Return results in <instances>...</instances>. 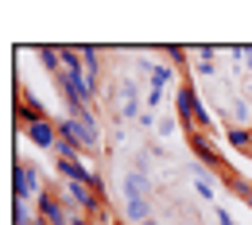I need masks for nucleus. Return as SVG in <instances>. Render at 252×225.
<instances>
[{"instance_id":"0eeeda50","label":"nucleus","mask_w":252,"mask_h":225,"mask_svg":"<svg viewBox=\"0 0 252 225\" xmlns=\"http://www.w3.org/2000/svg\"><path fill=\"white\" fill-rule=\"evenodd\" d=\"M16 117H20V125H24V129H32L35 121H47V113H43V109H39V105L32 101V94H28V90H20V101H16Z\"/></svg>"},{"instance_id":"1a4fd4ad","label":"nucleus","mask_w":252,"mask_h":225,"mask_svg":"<svg viewBox=\"0 0 252 225\" xmlns=\"http://www.w3.org/2000/svg\"><path fill=\"white\" fill-rule=\"evenodd\" d=\"M121 117L125 121L140 117V90L136 86H121Z\"/></svg>"},{"instance_id":"f03ea898","label":"nucleus","mask_w":252,"mask_h":225,"mask_svg":"<svg viewBox=\"0 0 252 225\" xmlns=\"http://www.w3.org/2000/svg\"><path fill=\"white\" fill-rule=\"evenodd\" d=\"M78 210L74 206H66L59 194H51V191H43L39 198H35V218L43 225H70V218H74Z\"/></svg>"},{"instance_id":"4468645a","label":"nucleus","mask_w":252,"mask_h":225,"mask_svg":"<svg viewBox=\"0 0 252 225\" xmlns=\"http://www.w3.org/2000/svg\"><path fill=\"white\" fill-rule=\"evenodd\" d=\"M82 51H86V47H63V70H86Z\"/></svg>"},{"instance_id":"6e6552de","label":"nucleus","mask_w":252,"mask_h":225,"mask_svg":"<svg viewBox=\"0 0 252 225\" xmlns=\"http://www.w3.org/2000/svg\"><path fill=\"white\" fill-rule=\"evenodd\" d=\"M225 140H229L233 152H245V156L252 152V129L249 125H229V129H225Z\"/></svg>"},{"instance_id":"9d476101","label":"nucleus","mask_w":252,"mask_h":225,"mask_svg":"<svg viewBox=\"0 0 252 225\" xmlns=\"http://www.w3.org/2000/svg\"><path fill=\"white\" fill-rule=\"evenodd\" d=\"M190 175H194V191H198V198H202V202H210V198H214V187H210V179H206L202 163H194V167H190Z\"/></svg>"},{"instance_id":"a878e982","label":"nucleus","mask_w":252,"mask_h":225,"mask_svg":"<svg viewBox=\"0 0 252 225\" xmlns=\"http://www.w3.org/2000/svg\"><path fill=\"white\" fill-rule=\"evenodd\" d=\"M35 225H43V222H39V218H35Z\"/></svg>"},{"instance_id":"423d86ee","label":"nucleus","mask_w":252,"mask_h":225,"mask_svg":"<svg viewBox=\"0 0 252 225\" xmlns=\"http://www.w3.org/2000/svg\"><path fill=\"white\" fill-rule=\"evenodd\" d=\"M28 132V140H32L35 148H43V152H55V144H59V125L55 121H35Z\"/></svg>"},{"instance_id":"aec40b11","label":"nucleus","mask_w":252,"mask_h":225,"mask_svg":"<svg viewBox=\"0 0 252 225\" xmlns=\"http://www.w3.org/2000/svg\"><path fill=\"white\" fill-rule=\"evenodd\" d=\"M194 70H198L202 78H210V74H214V63H210V59H194Z\"/></svg>"},{"instance_id":"dca6fc26","label":"nucleus","mask_w":252,"mask_h":225,"mask_svg":"<svg viewBox=\"0 0 252 225\" xmlns=\"http://www.w3.org/2000/svg\"><path fill=\"white\" fill-rule=\"evenodd\" d=\"M55 152H59V160H82V148H78L74 140H66V136H59Z\"/></svg>"},{"instance_id":"393cba45","label":"nucleus","mask_w":252,"mask_h":225,"mask_svg":"<svg viewBox=\"0 0 252 225\" xmlns=\"http://www.w3.org/2000/svg\"><path fill=\"white\" fill-rule=\"evenodd\" d=\"M245 206H249V210H252V191H249V194H245Z\"/></svg>"},{"instance_id":"b1692460","label":"nucleus","mask_w":252,"mask_h":225,"mask_svg":"<svg viewBox=\"0 0 252 225\" xmlns=\"http://www.w3.org/2000/svg\"><path fill=\"white\" fill-rule=\"evenodd\" d=\"M70 225H94V218H86V214H74V218H70Z\"/></svg>"},{"instance_id":"4be33fe9","label":"nucleus","mask_w":252,"mask_h":225,"mask_svg":"<svg viewBox=\"0 0 252 225\" xmlns=\"http://www.w3.org/2000/svg\"><path fill=\"white\" fill-rule=\"evenodd\" d=\"M159 101H163V90H159V86H148V105H152V109H156Z\"/></svg>"},{"instance_id":"a211bd4d","label":"nucleus","mask_w":252,"mask_h":225,"mask_svg":"<svg viewBox=\"0 0 252 225\" xmlns=\"http://www.w3.org/2000/svg\"><path fill=\"white\" fill-rule=\"evenodd\" d=\"M16 225H35V214L28 210V202L16 198Z\"/></svg>"},{"instance_id":"f257e3e1","label":"nucleus","mask_w":252,"mask_h":225,"mask_svg":"<svg viewBox=\"0 0 252 225\" xmlns=\"http://www.w3.org/2000/svg\"><path fill=\"white\" fill-rule=\"evenodd\" d=\"M59 90L66 94L70 109H78V105H94V97H97V86L86 78V70H63V74H59Z\"/></svg>"},{"instance_id":"20e7f679","label":"nucleus","mask_w":252,"mask_h":225,"mask_svg":"<svg viewBox=\"0 0 252 225\" xmlns=\"http://www.w3.org/2000/svg\"><path fill=\"white\" fill-rule=\"evenodd\" d=\"M190 148H194V160H198V163L214 167V171H221V175L229 171V167L221 163V156L214 152V140H210V136H206L202 129H190Z\"/></svg>"},{"instance_id":"cd10ccee","label":"nucleus","mask_w":252,"mask_h":225,"mask_svg":"<svg viewBox=\"0 0 252 225\" xmlns=\"http://www.w3.org/2000/svg\"><path fill=\"white\" fill-rule=\"evenodd\" d=\"M249 156H252V152H249Z\"/></svg>"},{"instance_id":"f8f14e48","label":"nucleus","mask_w":252,"mask_h":225,"mask_svg":"<svg viewBox=\"0 0 252 225\" xmlns=\"http://www.w3.org/2000/svg\"><path fill=\"white\" fill-rule=\"evenodd\" d=\"M82 59H86V78L97 86V74H101V51H97V47H86Z\"/></svg>"},{"instance_id":"9b49d317","label":"nucleus","mask_w":252,"mask_h":225,"mask_svg":"<svg viewBox=\"0 0 252 225\" xmlns=\"http://www.w3.org/2000/svg\"><path fill=\"white\" fill-rule=\"evenodd\" d=\"M39 59L47 70H55V74H63V47H39Z\"/></svg>"},{"instance_id":"6ab92c4d","label":"nucleus","mask_w":252,"mask_h":225,"mask_svg":"<svg viewBox=\"0 0 252 225\" xmlns=\"http://www.w3.org/2000/svg\"><path fill=\"white\" fill-rule=\"evenodd\" d=\"M167 55H171V66H183V63H187V47H167Z\"/></svg>"},{"instance_id":"ddd939ff","label":"nucleus","mask_w":252,"mask_h":225,"mask_svg":"<svg viewBox=\"0 0 252 225\" xmlns=\"http://www.w3.org/2000/svg\"><path fill=\"white\" fill-rule=\"evenodd\" d=\"M221 179H225V191L241 194V198H245V194L252 191V183H249V179H245V175H237V171H225V175H221Z\"/></svg>"},{"instance_id":"39448f33","label":"nucleus","mask_w":252,"mask_h":225,"mask_svg":"<svg viewBox=\"0 0 252 225\" xmlns=\"http://www.w3.org/2000/svg\"><path fill=\"white\" fill-rule=\"evenodd\" d=\"M12 183H16V198H20V202H28L32 194H35V198L43 194V191H39V171H35L32 163H24V160L16 163V171H12Z\"/></svg>"},{"instance_id":"2eb2a0df","label":"nucleus","mask_w":252,"mask_h":225,"mask_svg":"<svg viewBox=\"0 0 252 225\" xmlns=\"http://www.w3.org/2000/svg\"><path fill=\"white\" fill-rule=\"evenodd\" d=\"M148 214H152V210H148V198L132 194V198H128V218H132V222H148Z\"/></svg>"},{"instance_id":"bb28decb","label":"nucleus","mask_w":252,"mask_h":225,"mask_svg":"<svg viewBox=\"0 0 252 225\" xmlns=\"http://www.w3.org/2000/svg\"><path fill=\"white\" fill-rule=\"evenodd\" d=\"M249 66H252V59H249Z\"/></svg>"},{"instance_id":"f3484780","label":"nucleus","mask_w":252,"mask_h":225,"mask_svg":"<svg viewBox=\"0 0 252 225\" xmlns=\"http://www.w3.org/2000/svg\"><path fill=\"white\" fill-rule=\"evenodd\" d=\"M171 82H175V66H156V70H152V86L167 90Z\"/></svg>"},{"instance_id":"412c9836","label":"nucleus","mask_w":252,"mask_h":225,"mask_svg":"<svg viewBox=\"0 0 252 225\" xmlns=\"http://www.w3.org/2000/svg\"><path fill=\"white\" fill-rule=\"evenodd\" d=\"M175 132H179V125H175L171 117H167V121H159V136H175Z\"/></svg>"},{"instance_id":"7ed1b4c3","label":"nucleus","mask_w":252,"mask_h":225,"mask_svg":"<svg viewBox=\"0 0 252 225\" xmlns=\"http://www.w3.org/2000/svg\"><path fill=\"white\" fill-rule=\"evenodd\" d=\"M198 105H202V97H198L194 86H175V121H179V125L194 129V113H198Z\"/></svg>"},{"instance_id":"5701e85b","label":"nucleus","mask_w":252,"mask_h":225,"mask_svg":"<svg viewBox=\"0 0 252 225\" xmlns=\"http://www.w3.org/2000/svg\"><path fill=\"white\" fill-rule=\"evenodd\" d=\"M214 214H218V225H237V222H233V214H229V210H214Z\"/></svg>"}]
</instances>
